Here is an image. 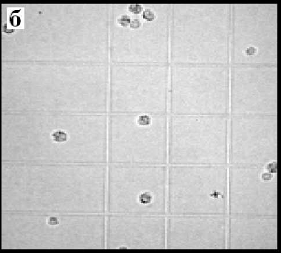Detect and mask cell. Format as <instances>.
I'll use <instances>...</instances> for the list:
<instances>
[{
  "label": "cell",
  "instance_id": "6da1fadb",
  "mask_svg": "<svg viewBox=\"0 0 281 253\" xmlns=\"http://www.w3.org/2000/svg\"><path fill=\"white\" fill-rule=\"evenodd\" d=\"M53 141L56 142H64L67 140V134L62 130H57L54 131L52 134Z\"/></svg>",
  "mask_w": 281,
  "mask_h": 253
},
{
  "label": "cell",
  "instance_id": "7a4b0ae2",
  "mask_svg": "<svg viewBox=\"0 0 281 253\" xmlns=\"http://www.w3.org/2000/svg\"><path fill=\"white\" fill-rule=\"evenodd\" d=\"M142 17L146 22H153L157 18L156 12L150 8H146L142 12Z\"/></svg>",
  "mask_w": 281,
  "mask_h": 253
},
{
  "label": "cell",
  "instance_id": "3957f363",
  "mask_svg": "<svg viewBox=\"0 0 281 253\" xmlns=\"http://www.w3.org/2000/svg\"><path fill=\"white\" fill-rule=\"evenodd\" d=\"M131 17L127 14H123L118 17L117 18V23L120 26L123 27H126L129 26L131 22Z\"/></svg>",
  "mask_w": 281,
  "mask_h": 253
},
{
  "label": "cell",
  "instance_id": "277c9868",
  "mask_svg": "<svg viewBox=\"0 0 281 253\" xmlns=\"http://www.w3.org/2000/svg\"><path fill=\"white\" fill-rule=\"evenodd\" d=\"M153 201V196L149 192H143L139 197V201L142 204L147 205Z\"/></svg>",
  "mask_w": 281,
  "mask_h": 253
},
{
  "label": "cell",
  "instance_id": "5b68a950",
  "mask_svg": "<svg viewBox=\"0 0 281 253\" xmlns=\"http://www.w3.org/2000/svg\"><path fill=\"white\" fill-rule=\"evenodd\" d=\"M137 123L140 126H148L152 123V118L147 114H142L138 117Z\"/></svg>",
  "mask_w": 281,
  "mask_h": 253
},
{
  "label": "cell",
  "instance_id": "8992f818",
  "mask_svg": "<svg viewBox=\"0 0 281 253\" xmlns=\"http://www.w3.org/2000/svg\"><path fill=\"white\" fill-rule=\"evenodd\" d=\"M127 9L133 14L139 15L143 12V7L142 4H131L128 5Z\"/></svg>",
  "mask_w": 281,
  "mask_h": 253
},
{
  "label": "cell",
  "instance_id": "52a82bcc",
  "mask_svg": "<svg viewBox=\"0 0 281 253\" xmlns=\"http://www.w3.org/2000/svg\"><path fill=\"white\" fill-rule=\"evenodd\" d=\"M265 169L267 172L272 173L275 174L277 173V162L272 161L268 163L265 167Z\"/></svg>",
  "mask_w": 281,
  "mask_h": 253
},
{
  "label": "cell",
  "instance_id": "ba28073f",
  "mask_svg": "<svg viewBox=\"0 0 281 253\" xmlns=\"http://www.w3.org/2000/svg\"><path fill=\"white\" fill-rule=\"evenodd\" d=\"M258 53V49L253 46L247 47L245 50L244 53L248 56H254Z\"/></svg>",
  "mask_w": 281,
  "mask_h": 253
},
{
  "label": "cell",
  "instance_id": "9c48e42d",
  "mask_svg": "<svg viewBox=\"0 0 281 253\" xmlns=\"http://www.w3.org/2000/svg\"><path fill=\"white\" fill-rule=\"evenodd\" d=\"M142 25V22L139 19H133L131 21L130 23V27L133 30L139 29Z\"/></svg>",
  "mask_w": 281,
  "mask_h": 253
},
{
  "label": "cell",
  "instance_id": "30bf717a",
  "mask_svg": "<svg viewBox=\"0 0 281 253\" xmlns=\"http://www.w3.org/2000/svg\"><path fill=\"white\" fill-rule=\"evenodd\" d=\"M261 178L263 182H268L272 180V178H274V174H272L268 172H265L262 173Z\"/></svg>",
  "mask_w": 281,
  "mask_h": 253
},
{
  "label": "cell",
  "instance_id": "8fae6325",
  "mask_svg": "<svg viewBox=\"0 0 281 253\" xmlns=\"http://www.w3.org/2000/svg\"><path fill=\"white\" fill-rule=\"evenodd\" d=\"M48 223L49 225L55 226L59 224V220L56 217H50L48 219Z\"/></svg>",
  "mask_w": 281,
  "mask_h": 253
}]
</instances>
